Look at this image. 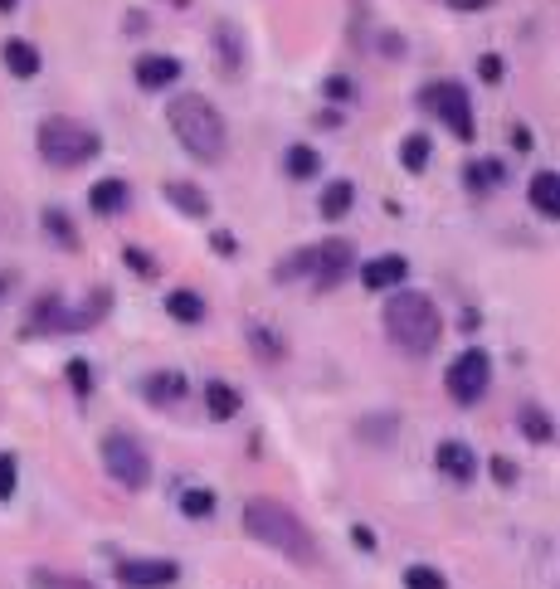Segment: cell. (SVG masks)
I'll return each instance as SVG.
<instances>
[{"label": "cell", "mask_w": 560, "mask_h": 589, "mask_svg": "<svg viewBox=\"0 0 560 589\" xmlns=\"http://www.w3.org/2000/svg\"><path fill=\"white\" fill-rule=\"evenodd\" d=\"M244 531H249L254 541H263V546L283 551L293 565H317V560H322L312 531H307L283 502H273V497H254V502L244 507Z\"/></svg>", "instance_id": "6da1fadb"}, {"label": "cell", "mask_w": 560, "mask_h": 589, "mask_svg": "<svg viewBox=\"0 0 560 589\" xmlns=\"http://www.w3.org/2000/svg\"><path fill=\"white\" fill-rule=\"evenodd\" d=\"M385 332L405 356H429L444 336V317L424 293H395L385 297Z\"/></svg>", "instance_id": "7a4b0ae2"}, {"label": "cell", "mask_w": 560, "mask_h": 589, "mask_svg": "<svg viewBox=\"0 0 560 589\" xmlns=\"http://www.w3.org/2000/svg\"><path fill=\"white\" fill-rule=\"evenodd\" d=\"M166 117H171V132L181 137V147H186L190 156H200V161H220L224 156V137H229V132H224V117L210 98L186 93V98H176V103L166 108Z\"/></svg>", "instance_id": "3957f363"}, {"label": "cell", "mask_w": 560, "mask_h": 589, "mask_svg": "<svg viewBox=\"0 0 560 589\" xmlns=\"http://www.w3.org/2000/svg\"><path fill=\"white\" fill-rule=\"evenodd\" d=\"M98 151H103L98 132H88V127L74 122V117H49V122L39 127V156H44L49 166H59V171L88 166Z\"/></svg>", "instance_id": "277c9868"}, {"label": "cell", "mask_w": 560, "mask_h": 589, "mask_svg": "<svg viewBox=\"0 0 560 589\" xmlns=\"http://www.w3.org/2000/svg\"><path fill=\"white\" fill-rule=\"evenodd\" d=\"M419 108H429L458 142H478V122H473V103L463 93V83H424L419 88Z\"/></svg>", "instance_id": "5b68a950"}, {"label": "cell", "mask_w": 560, "mask_h": 589, "mask_svg": "<svg viewBox=\"0 0 560 589\" xmlns=\"http://www.w3.org/2000/svg\"><path fill=\"white\" fill-rule=\"evenodd\" d=\"M103 468L112 473V482H122L127 492H142L151 482V453L142 448V439H132L127 429H112L103 439Z\"/></svg>", "instance_id": "8992f818"}, {"label": "cell", "mask_w": 560, "mask_h": 589, "mask_svg": "<svg viewBox=\"0 0 560 589\" xmlns=\"http://www.w3.org/2000/svg\"><path fill=\"white\" fill-rule=\"evenodd\" d=\"M487 385H492V356H487L483 346H468L463 356H453V366H448V395H453V405H478L487 395Z\"/></svg>", "instance_id": "52a82bcc"}, {"label": "cell", "mask_w": 560, "mask_h": 589, "mask_svg": "<svg viewBox=\"0 0 560 589\" xmlns=\"http://www.w3.org/2000/svg\"><path fill=\"white\" fill-rule=\"evenodd\" d=\"M356 263V249H351V239H322L317 249H312V288L317 293H332L336 283L346 278V268Z\"/></svg>", "instance_id": "ba28073f"}, {"label": "cell", "mask_w": 560, "mask_h": 589, "mask_svg": "<svg viewBox=\"0 0 560 589\" xmlns=\"http://www.w3.org/2000/svg\"><path fill=\"white\" fill-rule=\"evenodd\" d=\"M176 560H122L117 565V580L127 589H166L176 585Z\"/></svg>", "instance_id": "9c48e42d"}, {"label": "cell", "mask_w": 560, "mask_h": 589, "mask_svg": "<svg viewBox=\"0 0 560 589\" xmlns=\"http://www.w3.org/2000/svg\"><path fill=\"white\" fill-rule=\"evenodd\" d=\"M405 273H410V263L400 254H380L371 263H361V283L371 288V293H385V288H400L405 283Z\"/></svg>", "instance_id": "30bf717a"}, {"label": "cell", "mask_w": 560, "mask_h": 589, "mask_svg": "<svg viewBox=\"0 0 560 589\" xmlns=\"http://www.w3.org/2000/svg\"><path fill=\"white\" fill-rule=\"evenodd\" d=\"M434 458H439V473H444V478H453V482H468L473 473H478V458H473V448H468V443H458V439H444Z\"/></svg>", "instance_id": "8fae6325"}, {"label": "cell", "mask_w": 560, "mask_h": 589, "mask_svg": "<svg viewBox=\"0 0 560 589\" xmlns=\"http://www.w3.org/2000/svg\"><path fill=\"white\" fill-rule=\"evenodd\" d=\"M181 78V59L176 54H142L137 59V83L142 88H171Z\"/></svg>", "instance_id": "7c38bea8"}, {"label": "cell", "mask_w": 560, "mask_h": 589, "mask_svg": "<svg viewBox=\"0 0 560 589\" xmlns=\"http://www.w3.org/2000/svg\"><path fill=\"white\" fill-rule=\"evenodd\" d=\"M88 210L93 215H103V220H112V215H122L127 210V181H98L93 190H88Z\"/></svg>", "instance_id": "4fadbf2b"}, {"label": "cell", "mask_w": 560, "mask_h": 589, "mask_svg": "<svg viewBox=\"0 0 560 589\" xmlns=\"http://www.w3.org/2000/svg\"><path fill=\"white\" fill-rule=\"evenodd\" d=\"M0 59H5V69L15 78H35L39 74V49L30 39H5L0 44Z\"/></svg>", "instance_id": "5bb4252c"}, {"label": "cell", "mask_w": 560, "mask_h": 589, "mask_svg": "<svg viewBox=\"0 0 560 589\" xmlns=\"http://www.w3.org/2000/svg\"><path fill=\"white\" fill-rule=\"evenodd\" d=\"M161 190H166V200H171L181 215H190V220H205V215H210V200H205V190H195V185H186V181H166Z\"/></svg>", "instance_id": "9a60e30c"}, {"label": "cell", "mask_w": 560, "mask_h": 589, "mask_svg": "<svg viewBox=\"0 0 560 589\" xmlns=\"http://www.w3.org/2000/svg\"><path fill=\"white\" fill-rule=\"evenodd\" d=\"M531 205H536L546 220H556V215H560V176H556V171L531 176Z\"/></svg>", "instance_id": "2e32d148"}, {"label": "cell", "mask_w": 560, "mask_h": 589, "mask_svg": "<svg viewBox=\"0 0 560 589\" xmlns=\"http://www.w3.org/2000/svg\"><path fill=\"white\" fill-rule=\"evenodd\" d=\"M186 395V375L181 370H156L147 380V400L151 405H176Z\"/></svg>", "instance_id": "e0dca14e"}, {"label": "cell", "mask_w": 560, "mask_h": 589, "mask_svg": "<svg viewBox=\"0 0 560 589\" xmlns=\"http://www.w3.org/2000/svg\"><path fill=\"white\" fill-rule=\"evenodd\" d=\"M205 409H210V419H234L239 414V390L224 385V380H210L205 385Z\"/></svg>", "instance_id": "ac0fdd59"}, {"label": "cell", "mask_w": 560, "mask_h": 589, "mask_svg": "<svg viewBox=\"0 0 560 589\" xmlns=\"http://www.w3.org/2000/svg\"><path fill=\"white\" fill-rule=\"evenodd\" d=\"M351 205H356V185L351 181H332L322 190V220H341Z\"/></svg>", "instance_id": "d6986e66"}, {"label": "cell", "mask_w": 560, "mask_h": 589, "mask_svg": "<svg viewBox=\"0 0 560 589\" xmlns=\"http://www.w3.org/2000/svg\"><path fill=\"white\" fill-rule=\"evenodd\" d=\"M166 312L176 322H200L205 317V302H200V293H190V288H176V293L166 297Z\"/></svg>", "instance_id": "ffe728a7"}, {"label": "cell", "mask_w": 560, "mask_h": 589, "mask_svg": "<svg viewBox=\"0 0 560 589\" xmlns=\"http://www.w3.org/2000/svg\"><path fill=\"white\" fill-rule=\"evenodd\" d=\"M400 166H405L410 176H419V171L429 166V137H424V132H410V137L400 142Z\"/></svg>", "instance_id": "44dd1931"}, {"label": "cell", "mask_w": 560, "mask_h": 589, "mask_svg": "<svg viewBox=\"0 0 560 589\" xmlns=\"http://www.w3.org/2000/svg\"><path fill=\"white\" fill-rule=\"evenodd\" d=\"M522 434L531 443H551V439H556V424H551V414H546V409H522Z\"/></svg>", "instance_id": "7402d4cb"}, {"label": "cell", "mask_w": 560, "mask_h": 589, "mask_svg": "<svg viewBox=\"0 0 560 589\" xmlns=\"http://www.w3.org/2000/svg\"><path fill=\"white\" fill-rule=\"evenodd\" d=\"M283 166H288V176H293V181H307V176H317L322 156H317L312 147H288V161H283Z\"/></svg>", "instance_id": "603a6c76"}, {"label": "cell", "mask_w": 560, "mask_h": 589, "mask_svg": "<svg viewBox=\"0 0 560 589\" xmlns=\"http://www.w3.org/2000/svg\"><path fill=\"white\" fill-rule=\"evenodd\" d=\"M507 181V166L502 161H473L468 166V185H478V190H492V185Z\"/></svg>", "instance_id": "cb8c5ba5"}, {"label": "cell", "mask_w": 560, "mask_h": 589, "mask_svg": "<svg viewBox=\"0 0 560 589\" xmlns=\"http://www.w3.org/2000/svg\"><path fill=\"white\" fill-rule=\"evenodd\" d=\"M30 585L35 589H98V585H88V580H78V575H59V570H35Z\"/></svg>", "instance_id": "d4e9b609"}, {"label": "cell", "mask_w": 560, "mask_h": 589, "mask_svg": "<svg viewBox=\"0 0 560 589\" xmlns=\"http://www.w3.org/2000/svg\"><path fill=\"white\" fill-rule=\"evenodd\" d=\"M181 512L186 516H210L215 512V492H210V487H190V492H181Z\"/></svg>", "instance_id": "484cf974"}, {"label": "cell", "mask_w": 560, "mask_h": 589, "mask_svg": "<svg viewBox=\"0 0 560 589\" xmlns=\"http://www.w3.org/2000/svg\"><path fill=\"white\" fill-rule=\"evenodd\" d=\"M44 229H49L64 249H78V234H74V224H69V215H64V210H49V215H44Z\"/></svg>", "instance_id": "4316f807"}, {"label": "cell", "mask_w": 560, "mask_h": 589, "mask_svg": "<svg viewBox=\"0 0 560 589\" xmlns=\"http://www.w3.org/2000/svg\"><path fill=\"white\" fill-rule=\"evenodd\" d=\"M405 589H448V580L439 570H429V565H410L405 570Z\"/></svg>", "instance_id": "83f0119b"}, {"label": "cell", "mask_w": 560, "mask_h": 589, "mask_svg": "<svg viewBox=\"0 0 560 589\" xmlns=\"http://www.w3.org/2000/svg\"><path fill=\"white\" fill-rule=\"evenodd\" d=\"M122 258H127V268H132L137 278H156V273H161V263H156L151 254H142V249H127Z\"/></svg>", "instance_id": "f1b7e54d"}, {"label": "cell", "mask_w": 560, "mask_h": 589, "mask_svg": "<svg viewBox=\"0 0 560 589\" xmlns=\"http://www.w3.org/2000/svg\"><path fill=\"white\" fill-rule=\"evenodd\" d=\"M64 375H69V385H74L78 395H88V390H93V380H88L93 370H88V361H83V356H74V361H69V370H64Z\"/></svg>", "instance_id": "f546056e"}, {"label": "cell", "mask_w": 560, "mask_h": 589, "mask_svg": "<svg viewBox=\"0 0 560 589\" xmlns=\"http://www.w3.org/2000/svg\"><path fill=\"white\" fill-rule=\"evenodd\" d=\"M10 497H15V458L0 453V502H10Z\"/></svg>", "instance_id": "4dcf8cb0"}, {"label": "cell", "mask_w": 560, "mask_h": 589, "mask_svg": "<svg viewBox=\"0 0 560 589\" xmlns=\"http://www.w3.org/2000/svg\"><path fill=\"white\" fill-rule=\"evenodd\" d=\"M322 93H327L332 103H351V93H356V88H351V78H327V83H322Z\"/></svg>", "instance_id": "1f68e13d"}, {"label": "cell", "mask_w": 560, "mask_h": 589, "mask_svg": "<svg viewBox=\"0 0 560 589\" xmlns=\"http://www.w3.org/2000/svg\"><path fill=\"white\" fill-rule=\"evenodd\" d=\"M478 74H483V83H497V78L507 74V64H502L497 54H483V59H478Z\"/></svg>", "instance_id": "d6a6232c"}, {"label": "cell", "mask_w": 560, "mask_h": 589, "mask_svg": "<svg viewBox=\"0 0 560 589\" xmlns=\"http://www.w3.org/2000/svg\"><path fill=\"white\" fill-rule=\"evenodd\" d=\"M492 478H497V482H517V468H512L507 458H492Z\"/></svg>", "instance_id": "836d02e7"}, {"label": "cell", "mask_w": 560, "mask_h": 589, "mask_svg": "<svg viewBox=\"0 0 560 589\" xmlns=\"http://www.w3.org/2000/svg\"><path fill=\"white\" fill-rule=\"evenodd\" d=\"M210 244H215V254H234V249H239V244H234V234H215Z\"/></svg>", "instance_id": "e575fe53"}, {"label": "cell", "mask_w": 560, "mask_h": 589, "mask_svg": "<svg viewBox=\"0 0 560 589\" xmlns=\"http://www.w3.org/2000/svg\"><path fill=\"white\" fill-rule=\"evenodd\" d=\"M448 5H453V10H487L492 0H448Z\"/></svg>", "instance_id": "d590c367"}, {"label": "cell", "mask_w": 560, "mask_h": 589, "mask_svg": "<svg viewBox=\"0 0 560 589\" xmlns=\"http://www.w3.org/2000/svg\"><path fill=\"white\" fill-rule=\"evenodd\" d=\"M512 142H517V151H531V132H526V127H517V137H512Z\"/></svg>", "instance_id": "8d00e7d4"}, {"label": "cell", "mask_w": 560, "mask_h": 589, "mask_svg": "<svg viewBox=\"0 0 560 589\" xmlns=\"http://www.w3.org/2000/svg\"><path fill=\"white\" fill-rule=\"evenodd\" d=\"M0 10H15V0H0Z\"/></svg>", "instance_id": "74e56055"}, {"label": "cell", "mask_w": 560, "mask_h": 589, "mask_svg": "<svg viewBox=\"0 0 560 589\" xmlns=\"http://www.w3.org/2000/svg\"><path fill=\"white\" fill-rule=\"evenodd\" d=\"M5 288H10V278H0V293H5Z\"/></svg>", "instance_id": "f35d334b"}, {"label": "cell", "mask_w": 560, "mask_h": 589, "mask_svg": "<svg viewBox=\"0 0 560 589\" xmlns=\"http://www.w3.org/2000/svg\"><path fill=\"white\" fill-rule=\"evenodd\" d=\"M166 5H190V0H166Z\"/></svg>", "instance_id": "ab89813d"}]
</instances>
